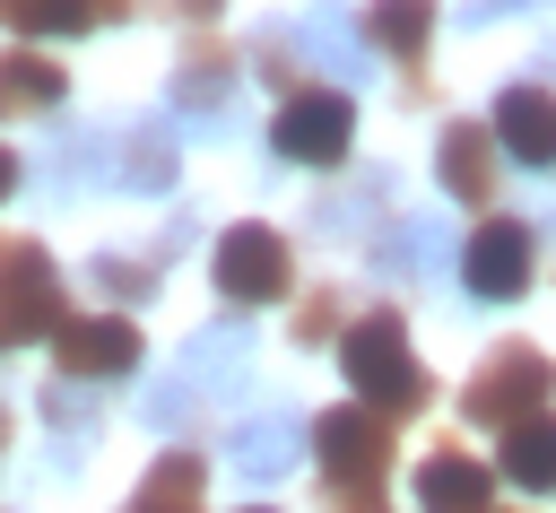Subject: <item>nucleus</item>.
<instances>
[{
	"label": "nucleus",
	"instance_id": "1",
	"mask_svg": "<svg viewBox=\"0 0 556 513\" xmlns=\"http://www.w3.org/2000/svg\"><path fill=\"white\" fill-rule=\"evenodd\" d=\"M339 365H348V383L382 409V417H400V409H426V374H417V356H408V322L400 313H365L348 339H339Z\"/></svg>",
	"mask_w": 556,
	"mask_h": 513
},
{
	"label": "nucleus",
	"instance_id": "2",
	"mask_svg": "<svg viewBox=\"0 0 556 513\" xmlns=\"http://www.w3.org/2000/svg\"><path fill=\"white\" fill-rule=\"evenodd\" d=\"M547 391H556V365H547L530 339H504V348L469 374L460 409H469L478 426H504V435H513V426H530V417H539V400H547Z\"/></svg>",
	"mask_w": 556,
	"mask_h": 513
},
{
	"label": "nucleus",
	"instance_id": "3",
	"mask_svg": "<svg viewBox=\"0 0 556 513\" xmlns=\"http://www.w3.org/2000/svg\"><path fill=\"white\" fill-rule=\"evenodd\" d=\"M348 139H356V104H348V87H295V96L278 104V122H269V148L295 157V165H339Z\"/></svg>",
	"mask_w": 556,
	"mask_h": 513
},
{
	"label": "nucleus",
	"instance_id": "4",
	"mask_svg": "<svg viewBox=\"0 0 556 513\" xmlns=\"http://www.w3.org/2000/svg\"><path fill=\"white\" fill-rule=\"evenodd\" d=\"M208 270H217V296H226V304H269V296H287V278H295L278 226H226L217 252H208Z\"/></svg>",
	"mask_w": 556,
	"mask_h": 513
},
{
	"label": "nucleus",
	"instance_id": "5",
	"mask_svg": "<svg viewBox=\"0 0 556 513\" xmlns=\"http://www.w3.org/2000/svg\"><path fill=\"white\" fill-rule=\"evenodd\" d=\"M70 313H61V278L43 261V243H0V330L9 348L17 339H52Z\"/></svg>",
	"mask_w": 556,
	"mask_h": 513
},
{
	"label": "nucleus",
	"instance_id": "6",
	"mask_svg": "<svg viewBox=\"0 0 556 513\" xmlns=\"http://www.w3.org/2000/svg\"><path fill=\"white\" fill-rule=\"evenodd\" d=\"M313 452H321L330 487H382V461H391V417L348 400V409L313 417Z\"/></svg>",
	"mask_w": 556,
	"mask_h": 513
},
{
	"label": "nucleus",
	"instance_id": "7",
	"mask_svg": "<svg viewBox=\"0 0 556 513\" xmlns=\"http://www.w3.org/2000/svg\"><path fill=\"white\" fill-rule=\"evenodd\" d=\"M460 278H469V296H486V304H513V296L530 287V226H513V217H486V226L460 243Z\"/></svg>",
	"mask_w": 556,
	"mask_h": 513
},
{
	"label": "nucleus",
	"instance_id": "8",
	"mask_svg": "<svg viewBox=\"0 0 556 513\" xmlns=\"http://www.w3.org/2000/svg\"><path fill=\"white\" fill-rule=\"evenodd\" d=\"M52 356L70 383H96V374H130L139 365V322L122 313H96V322H61L52 330Z\"/></svg>",
	"mask_w": 556,
	"mask_h": 513
},
{
	"label": "nucleus",
	"instance_id": "9",
	"mask_svg": "<svg viewBox=\"0 0 556 513\" xmlns=\"http://www.w3.org/2000/svg\"><path fill=\"white\" fill-rule=\"evenodd\" d=\"M226 96H235V61L200 35V43L182 52V70H174V113H182L191 130H226Z\"/></svg>",
	"mask_w": 556,
	"mask_h": 513
},
{
	"label": "nucleus",
	"instance_id": "10",
	"mask_svg": "<svg viewBox=\"0 0 556 513\" xmlns=\"http://www.w3.org/2000/svg\"><path fill=\"white\" fill-rule=\"evenodd\" d=\"M495 148L521 165H556V96L547 87H504L495 96Z\"/></svg>",
	"mask_w": 556,
	"mask_h": 513
},
{
	"label": "nucleus",
	"instance_id": "11",
	"mask_svg": "<svg viewBox=\"0 0 556 513\" xmlns=\"http://www.w3.org/2000/svg\"><path fill=\"white\" fill-rule=\"evenodd\" d=\"M486 496H495L486 461H469V452H426L417 461V504L426 513H486Z\"/></svg>",
	"mask_w": 556,
	"mask_h": 513
},
{
	"label": "nucleus",
	"instance_id": "12",
	"mask_svg": "<svg viewBox=\"0 0 556 513\" xmlns=\"http://www.w3.org/2000/svg\"><path fill=\"white\" fill-rule=\"evenodd\" d=\"M434 174L452 200H486L495 191V122H452L434 148Z\"/></svg>",
	"mask_w": 556,
	"mask_h": 513
},
{
	"label": "nucleus",
	"instance_id": "13",
	"mask_svg": "<svg viewBox=\"0 0 556 513\" xmlns=\"http://www.w3.org/2000/svg\"><path fill=\"white\" fill-rule=\"evenodd\" d=\"M295 452H304V426H295V409L243 417V426H235V443H226V461H235L243 478H278V470H287Z\"/></svg>",
	"mask_w": 556,
	"mask_h": 513
},
{
	"label": "nucleus",
	"instance_id": "14",
	"mask_svg": "<svg viewBox=\"0 0 556 513\" xmlns=\"http://www.w3.org/2000/svg\"><path fill=\"white\" fill-rule=\"evenodd\" d=\"M52 104H61V61L9 43L0 52V113H52Z\"/></svg>",
	"mask_w": 556,
	"mask_h": 513
},
{
	"label": "nucleus",
	"instance_id": "15",
	"mask_svg": "<svg viewBox=\"0 0 556 513\" xmlns=\"http://www.w3.org/2000/svg\"><path fill=\"white\" fill-rule=\"evenodd\" d=\"M200 487H208L200 452H165V461L148 470V487H139L122 513H200Z\"/></svg>",
	"mask_w": 556,
	"mask_h": 513
},
{
	"label": "nucleus",
	"instance_id": "16",
	"mask_svg": "<svg viewBox=\"0 0 556 513\" xmlns=\"http://www.w3.org/2000/svg\"><path fill=\"white\" fill-rule=\"evenodd\" d=\"M243 356H252V330H243V322H217V330H200V339L182 348V383H200V391L217 383V391H226V383L243 374Z\"/></svg>",
	"mask_w": 556,
	"mask_h": 513
},
{
	"label": "nucleus",
	"instance_id": "17",
	"mask_svg": "<svg viewBox=\"0 0 556 513\" xmlns=\"http://www.w3.org/2000/svg\"><path fill=\"white\" fill-rule=\"evenodd\" d=\"M426 35H434V0H365V43H382V52L417 61V52H426Z\"/></svg>",
	"mask_w": 556,
	"mask_h": 513
},
{
	"label": "nucleus",
	"instance_id": "18",
	"mask_svg": "<svg viewBox=\"0 0 556 513\" xmlns=\"http://www.w3.org/2000/svg\"><path fill=\"white\" fill-rule=\"evenodd\" d=\"M174 183V130L165 122H139L122 139V191H165Z\"/></svg>",
	"mask_w": 556,
	"mask_h": 513
},
{
	"label": "nucleus",
	"instance_id": "19",
	"mask_svg": "<svg viewBox=\"0 0 556 513\" xmlns=\"http://www.w3.org/2000/svg\"><path fill=\"white\" fill-rule=\"evenodd\" d=\"M504 478L513 487H556V417H530L504 435Z\"/></svg>",
	"mask_w": 556,
	"mask_h": 513
},
{
	"label": "nucleus",
	"instance_id": "20",
	"mask_svg": "<svg viewBox=\"0 0 556 513\" xmlns=\"http://www.w3.org/2000/svg\"><path fill=\"white\" fill-rule=\"evenodd\" d=\"M0 26H17V35H87L96 0H0Z\"/></svg>",
	"mask_w": 556,
	"mask_h": 513
},
{
	"label": "nucleus",
	"instance_id": "21",
	"mask_svg": "<svg viewBox=\"0 0 556 513\" xmlns=\"http://www.w3.org/2000/svg\"><path fill=\"white\" fill-rule=\"evenodd\" d=\"M304 35H313V52H321V61H330V70H339V78H365V52H356V43H348V35H356V26H348V17H339V9H313V17H304Z\"/></svg>",
	"mask_w": 556,
	"mask_h": 513
},
{
	"label": "nucleus",
	"instance_id": "22",
	"mask_svg": "<svg viewBox=\"0 0 556 513\" xmlns=\"http://www.w3.org/2000/svg\"><path fill=\"white\" fill-rule=\"evenodd\" d=\"M443 252H452V243H443V226H434V217H417V226H400V235H391V252H382V261H391V270H434Z\"/></svg>",
	"mask_w": 556,
	"mask_h": 513
},
{
	"label": "nucleus",
	"instance_id": "23",
	"mask_svg": "<svg viewBox=\"0 0 556 513\" xmlns=\"http://www.w3.org/2000/svg\"><path fill=\"white\" fill-rule=\"evenodd\" d=\"M96 287H104V296H156V261H122V252H96Z\"/></svg>",
	"mask_w": 556,
	"mask_h": 513
},
{
	"label": "nucleus",
	"instance_id": "24",
	"mask_svg": "<svg viewBox=\"0 0 556 513\" xmlns=\"http://www.w3.org/2000/svg\"><path fill=\"white\" fill-rule=\"evenodd\" d=\"M139 409H148V426H182V417H191V383H182V374H165Z\"/></svg>",
	"mask_w": 556,
	"mask_h": 513
},
{
	"label": "nucleus",
	"instance_id": "25",
	"mask_svg": "<svg viewBox=\"0 0 556 513\" xmlns=\"http://www.w3.org/2000/svg\"><path fill=\"white\" fill-rule=\"evenodd\" d=\"M261 78H278V87L295 78V35H287V26H269V35H261Z\"/></svg>",
	"mask_w": 556,
	"mask_h": 513
},
{
	"label": "nucleus",
	"instance_id": "26",
	"mask_svg": "<svg viewBox=\"0 0 556 513\" xmlns=\"http://www.w3.org/2000/svg\"><path fill=\"white\" fill-rule=\"evenodd\" d=\"M43 417H52V426H87V417H96V400H87V391H70V383H52V391H43Z\"/></svg>",
	"mask_w": 556,
	"mask_h": 513
},
{
	"label": "nucleus",
	"instance_id": "27",
	"mask_svg": "<svg viewBox=\"0 0 556 513\" xmlns=\"http://www.w3.org/2000/svg\"><path fill=\"white\" fill-rule=\"evenodd\" d=\"M330 513H382V487H330Z\"/></svg>",
	"mask_w": 556,
	"mask_h": 513
},
{
	"label": "nucleus",
	"instance_id": "28",
	"mask_svg": "<svg viewBox=\"0 0 556 513\" xmlns=\"http://www.w3.org/2000/svg\"><path fill=\"white\" fill-rule=\"evenodd\" d=\"M330 322H339V296H313V304H304V322H295V330H304V339H321V330H330Z\"/></svg>",
	"mask_w": 556,
	"mask_h": 513
},
{
	"label": "nucleus",
	"instance_id": "29",
	"mask_svg": "<svg viewBox=\"0 0 556 513\" xmlns=\"http://www.w3.org/2000/svg\"><path fill=\"white\" fill-rule=\"evenodd\" d=\"M504 9H530V0H469V26H486V17H504Z\"/></svg>",
	"mask_w": 556,
	"mask_h": 513
},
{
	"label": "nucleus",
	"instance_id": "30",
	"mask_svg": "<svg viewBox=\"0 0 556 513\" xmlns=\"http://www.w3.org/2000/svg\"><path fill=\"white\" fill-rule=\"evenodd\" d=\"M9 191H17V157L0 148V200H9Z\"/></svg>",
	"mask_w": 556,
	"mask_h": 513
},
{
	"label": "nucleus",
	"instance_id": "31",
	"mask_svg": "<svg viewBox=\"0 0 556 513\" xmlns=\"http://www.w3.org/2000/svg\"><path fill=\"white\" fill-rule=\"evenodd\" d=\"M174 9H182V17H208V9H217V0H174Z\"/></svg>",
	"mask_w": 556,
	"mask_h": 513
},
{
	"label": "nucleus",
	"instance_id": "32",
	"mask_svg": "<svg viewBox=\"0 0 556 513\" xmlns=\"http://www.w3.org/2000/svg\"><path fill=\"white\" fill-rule=\"evenodd\" d=\"M0 443H9V409H0Z\"/></svg>",
	"mask_w": 556,
	"mask_h": 513
},
{
	"label": "nucleus",
	"instance_id": "33",
	"mask_svg": "<svg viewBox=\"0 0 556 513\" xmlns=\"http://www.w3.org/2000/svg\"><path fill=\"white\" fill-rule=\"evenodd\" d=\"M0 348H9V330H0Z\"/></svg>",
	"mask_w": 556,
	"mask_h": 513
},
{
	"label": "nucleus",
	"instance_id": "34",
	"mask_svg": "<svg viewBox=\"0 0 556 513\" xmlns=\"http://www.w3.org/2000/svg\"><path fill=\"white\" fill-rule=\"evenodd\" d=\"M252 513H261V504H252Z\"/></svg>",
	"mask_w": 556,
	"mask_h": 513
}]
</instances>
